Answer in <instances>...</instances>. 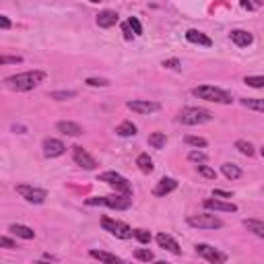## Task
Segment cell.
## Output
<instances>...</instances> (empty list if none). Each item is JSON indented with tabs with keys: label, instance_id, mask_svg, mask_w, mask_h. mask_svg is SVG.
<instances>
[{
	"label": "cell",
	"instance_id": "obj_1",
	"mask_svg": "<svg viewBox=\"0 0 264 264\" xmlns=\"http://www.w3.org/2000/svg\"><path fill=\"white\" fill-rule=\"evenodd\" d=\"M44 81H46V73H44V71H25V73L7 77V79H5V85H7L11 91L25 93V91L36 89V87L42 85Z\"/></svg>",
	"mask_w": 264,
	"mask_h": 264
},
{
	"label": "cell",
	"instance_id": "obj_2",
	"mask_svg": "<svg viewBox=\"0 0 264 264\" xmlns=\"http://www.w3.org/2000/svg\"><path fill=\"white\" fill-rule=\"evenodd\" d=\"M89 207H108L114 211H128L132 207V198L126 194H114V196H91L85 201Z\"/></svg>",
	"mask_w": 264,
	"mask_h": 264
},
{
	"label": "cell",
	"instance_id": "obj_3",
	"mask_svg": "<svg viewBox=\"0 0 264 264\" xmlns=\"http://www.w3.org/2000/svg\"><path fill=\"white\" fill-rule=\"evenodd\" d=\"M192 95L198 97V99H205V102H213V104H223V106H229L234 102L227 91L219 89V87H213V85H201V87H194L192 89Z\"/></svg>",
	"mask_w": 264,
	"mask_h": 264
},
{
	"label": "cell",
	"instance_id": "obj_4",
	"mask_svg": "<svg viewBox=\"0 0 264 264\" xmlns=\"http://www.w3.org/2000/svg\"><path fill=\"white\" fill-rule=\"evenodd\" d=\"M213 120V114L205 108H184L178 114V122L184 126H198V124H207Z\"/></svg>",
	"mask_w": 264,
	"mask_h": 264
},
{
	"label": "cell",
	"instance_id": "obj_5",
	"mask_svg": "<svg viewBox=\"0 0 264 264\" xmlns=\"http://www.w3.org/2000/svg\"><path fill=\"white\" fill-rule=\"evenodd\" d=\"M102 227H104V231H108V234L116 236L118 240H130V238H135V229H130L126 223L116 221V219H112V217H102Z\"/></svg>",
	"mask_w": 264,
	"mask_h": 264
},
{
	"label": "cell",
	"instance_id": "obj_6",
	"mask_svg": "<svg viewBox=\"0 0 264 264\" xmlns=\"http://www.w3.org/2000/svg\"><path fill=\"white\" fill-rule=\"evenodd\" d=\"M99 182H106V184L112 186L118 194H126V196L132 194L130 182H128L124 176H120L118 172H104V174H99Z\"/></svg>",
	"mask_w": 264,
	"mask_h": 264
},
{
	"label": "cell",
	"instance_id": "obj_7",
	"mask_svg": "<svg viewBox=\"0 0 264 264\" xmlns=\"http://www.w3.org/2000/svg\"><path fill=\"white\" fill-rule=\"evenodd\" d=\"M186 223L194 229H221L223 221L211 213H201V215H190L186 219Z\"/></svg>",
	"mask_w": 264,
	"mask_h": 264
},
{
	"label": "cell",
	"instance_id": "obj_8",
	"mask_svg": "<svg viewBox=\"0 0 264 264\" xmlns=\"http://www.w3.org/2000/svg\"><path fill=\"white\" fill-rule=\"evenodd\" d=\"M15 190L21 198H25V201L31 203V205H44L46 198H48V192L44 188H36V186H29V184H19Z\"/></svg>",
	"mask_w": 264,
	"mask_h": 264
},
{
	"label": "cell",
	"instance_id": "obj_9",
	"mask_svg": "<svg viewBox=\"0 0 264 264\" xmlns=\"http://www.w3.org/2000/svg\"><path fill=\"white\" fill-rule=\"evenodd\" d=\"M194 248H196V256L205 258L207 262H213V264H223V262H227V254L219 252V250H217V248H213V246H207V244H196Z\"/></svg>",
	"mask_w": 264,
	"mask_h": 264
},
{
	"label": "cell",
	"instance_id": "obj_10",
	"mask_svg": "<svg viewBox=\"0 0 264 264\" xmlns=\"http://www.w3.org/2000/svg\"><path fill=\"white\" fill-rule=\"evenodd\" d=\"M73 159H75V163L79 165V168H83L87 172H93L97 168L95 157H91L83 147H73Z\"/></svg>",
	"mask_w": 264,
	"mask_h": 264
},
{
	"label": "cell",
	"instance_id": "obj_11",
	"mask_svg": "<svg viewBox=\"0 0 264 264\" xmlns=\"http://www.w3.org/2000/svg\"><path fill=\"white\" fill-rule=\"evenodd\" d=\"M126 106H128V110L137 112V114H153V112L161 110V104L149 102V99H132V102H128Z\"/></svg>",
	"mask_w": 264,
	"mask_h": 264
},
{
	"label": "cell",
	"instance_id": "obj_12",
	"mask_svg": "<svg viewBox=\"0 0 264 264\" xmlns=\"http://www.w3.org/2000/svg\"><path fill=\"white\" fill-rule=\"evenodd\" d=\"M203 207L207 211H215V213H238V207L234 203L217 201V198H207V201L203 203Z\"/></svg>",
	"mask_w": 264,
	"mask_h": 264
},
{
	"label": "cell",
	"instance_id": "obj_13",
	"mask_svg": "<svg viewBox=\"0 0 264 264\" xmlns=\"http://www.w3.org/2000/svg\"><path fill=\"white\" fill-rule=\"evenodd\" d=\"M42 149H44V155H46L48 159H54V157L64 155L66 145H64L62 141H58V139H46L44 145H42Z\"/></svg>",
	"mask_w": 264,
	"mask_h": 264
},
{
	"label": "cell",
	"instance_id": "obj_14",
	"mask_svg": "<svg viewBox=\"0 0 264 264\" xmlns=\"http://www.w3.org/2000/svg\"><path fill=\"white\" fill-rule=\"evenodd\" d=\"M176 188H178V182H176L174 178H161V180L157 182V186L153 188V194L159 196V198H163V196L172 194Z\"/></svg>",
	"mask_w": 264,
	"mask_h": 264
},
{
	"label": "cell",
	"instance_id": "obj_15",
	"mask_svg": "<svg viewBox=\"0 0 264 264\" xmlns=\"http://www.w3.org/2000/svg\"><path fill=\"white\" fill-rule=\"evenodd\" d=\"M56 130L62 132L66 137H81L83 135V126L77 124V122H71V120H62L56 124Z\"/></svg>",
	"mask_w": 264,
	"mask_h": 264
},
{
	"label": "cell",
	"instance_id": "obj_16",
	"mask_svg": "<svg viewBox=\"0 0 264 264\" xmlns=\"http://www.w3.org/2000/svg\"><path fill=\"white\" fill-rule=\"evenodd\" d=\"M155 240H157L159 248L168 250V252H172V254H176V256H180V254H182V248H180V244H178V242H176L172 236H168V234H159Z\"/></svg>",
	"mask_w": 264,
	"mask_h": 264
},
{
	"label": "cell",
	"instance_id": "obj_17",
	"mask_svg": "<svg viewBox=\"0 0 264 264\" xmlns=\"http://www.w3.org/2000/svg\"><path fill=\"white\" fill-rule=\"evenodd\" d=\"M186 40L190 44H198V46H205V48H211L213 46V40L207 36V33L198 31V29H188L186 31Z\"/></svg>",
	"mask_w": 264,
	"mask_h": 264
},
{
	"label": "cell",
	"instance_id": "obj_18",
	"mask_svg": "<svg viewBox=\"0 0 264 264\" xmlns=\"http://www.w3.org/2000/svg\"><path fill=\"white\" fill-rule=\"evenodd\" d=\"M231 42L240 48H248V46L254 44V36L250 31H244V29H234L231 31Z\"/></svg>",
	"mask_w": 264,
	"mask_h": 264
},
{
	"label": "cell",
	"instance_id": "obj_19",
	"mask_svg": "<svg viewBox=\"0 0 264 264\" xmlns=\"http://www.w3.org/2000/svg\"><path fill=\"white\" fill-rule=\"evenodd\" d=\"M118 23V13L116 11H102L97 15V25L102 29H110Z\"/></svg>",
	"mask_w": 264,
	"mask_h": 264
},
{
	"label": "cell",
	"instance_id": "obj_20",
	"mask_svg": "<svg viewBox=\"0 0 264 264\" xmlns=\"http://www.w3.org/2000/svg\"><path fill=\"white\" fill-rule=\"evenodd\" d=\"M9 231H11L13 236L21 238V240H33V238H36V231H33L31 227H27V225H19V223H13V225L9 227Z\"/></svg>",
	"mask_w": 264,
	"mask_h": 264
},
{
	"label": "cell",
	"instance_id": "obj_21",
	"mask_svg": "<svg viewBox=\"0 0 264 264\" xmlns=\"http://www.w3.org/2000/svg\"><path fill=\"white\" fill-rule=\"evenodd\" d=\"M242 225L250 231V234H254L256 238H262V240H264V221H258V219H244Z\"/></svg>",
	"mask_w": 264,
	"mask_h": 264
},
{
	"label": "cell",
	"instance_id": "obj_22",
	"mask_svg": "<svg viewBox=\"0 0 264 264\" xmlns=\"http://www.w3.org/2000/svg\"><path fill=\"white\" fill-rule=\"evenodd\" d=\"M221 172H223V176L227 178V180H240L242 178V168L240 165H236V163H223L221 165Z\"/></svg>",
	"mask_w": 264,
	"mask_h": 264
},
{
	"label": "cell",
	"instance_id": "obj_23",
	"mask_svg": "<svg viewBox=\"0 0 264 264\" xmlns=\"http://www.w3.org/2000/svg\"><path fill=\"white\" fill-rule=\"evenodd\" d=\"M89 256L95 258V260H99V262H108V264H118V262H122L116 254H110V252H104V250H89Z\"/></svg>",
	"mask_w": 264,
	"mask_h": 264
},
{
	"label": "cell",
	"instance_id": "obj_24",
	"mask_svg": "<svg viewBox=\"0 0 264 264\" xmlns=\"http://www.w3.org/2000/svg\"><path fill=\"white\" fill-rule=\"evenodd\" d=\"M116 135H118V137H124V139H126V137H135V135H137V126L132 124L130 120H124L122 124L116 126Z\"/></svg>",
	"mask_w": 264,
	"mask_h": 264
},
{
	"label": "cell",
	"instance_id": "obj_25",
	"mask_svg": "<svg viewBox=\"0 0 264 264\" xmlns=\"http://www.w3.org/2000/svg\"><path fill=\"white\" fill-rule=\"evenodd\" d=\"M137 165H139V170H141L143 174H151V172L155 170L153 159L149 157V153H141V155L137 157Z\"/></svg>",
	"mask_w": 264,
	"mask_h": 264
},
{
	"label": "cell",
	"instance_id": "obj_26",
	"mask_svg": "<svg viewBox=\"0 0 264 264\" xmlns=\"http://www.w3.org/2000/svg\"><path fill=\"white\" fill-rule=\"evenodd\" d=\"M242 106L248 108V110H254V112H262L264 114V99H254V97H246L242 99Z\"/></svg>",
	"mask_w": 264,
	"mask_h": 264
},
{
	"label": "cell",
	"instance_id": "obj_27",
	"mask_svg": "<svg viewBox=\"0 0 264 264\" xmlns=\"http://www.w3.org/2000/svg\"><path fill=\"white\" fill-rule=\"evenodd\" d=\"M165 143H168L165 132H153V135H149V145H151L153 149H163Z\"/></svg>",
	"mask_w": 264,
	"mask_h": 264
},
{
	"label": "cell",
	"instance_id": "obj_28",
	"mask_svg": "<svg viewBox=\"0 0 264 264\" xmlns=\"http://www.w3.org/2000/svg\"><path fill=\"white\" fill-rule=\"evenodd\" d=\"M236 149H238V151H240L242 155H246V157H254V153H256L254 145H252L250 141H244V139L236 141Z\"/></svg>",
	"mask_w": 264,
	"mask_h": 264
},
{
	"label": "cell",
	"instance_id": "obj_29",
	"mask_svg": "<svg viewBox=\"0 0 264 264\" xmlns=\"http://www.w3.org/2000/svg\"><path fill=\"white\" fill-rule=\"evenodd\" d=\"M196 172H198V176H203L207 180H215L217 178V172L211 168V165H205V163H196Z\"/></svg>",
	"mask_w": 264,
	"mask_h": 264
},
{
	"label": "cell",
	"instance_id": "obj_30",
	"mask_svg": "<svg viewBox=\"0 0 264 264\" xmlns=\"http://www.w3.org/2000/svg\"><path fill=\"white\" fill-rule=\"evenodd\" d=\"M186 145H190V147H196V149H205L209 143H207V139H203V137H192V135H188L186 139Z\"/></svg>",
	"mask_w": 264,
	"mask_h": 264
},
{
	"label": "cell",
	"instance_id": "obj_31",
	"mask_svg": "<svg viewBox=\"0 0 264 264\" xmlns=\"http://www.w3.org/2000/svg\"><path fill=\"white\" fill-rule=\"evenodd\" d=\"M50 97L56 99V102H66V99L77 97V91H52Z\"/></svg>",
	"mask_w": 264,
	"mask_h": 264
},
{
	"label": "cell",
	"instance_id": "obj_32",
	"mask_svg": "<svg viewBox=\"0 0 264 264\" xmlns=\"http://www.w3.org/2000/svg\"><path fill=\"white\" fill-rule=\"evenodd\" d=\"M244 83H246L248 87H252V89H264V77H260V75L246 77V79H244Z\"/></svg>",
	"mask_w": 264,
	"mask_h": 264
},
{
	"label": "cell",
	"instance_id": "obj_33",
	"mask_svg": "<svg viewBox=\"0 0 264 264\" xmlns=\"http://www.w3.org/2000/svg\"><path fill=\"white\" fill-rule=\"evenodd\" d=\"M135 258H137V260H141V262H151V260H155V254H153L151 250L139 248V250L135 252Z\"/></svg>",
	"mask_w": 264,
	"mask_h": 264
},
{
	"label": "cell",
	"instance_id": "obj_34",
	"mask_svg": "<svg viewBox=\"0 0 264 264\" xmlns=\"http://www.w3.org/2000/svg\"><path fill=\"white\" fill-rule=\"evenodd\" d=\"M188 159H190L192 163H207V161H209L207 153H203V151H190V153H188Z\"/></svg>",
	"mask_w": 264,
	"mask_h": 264
},
{
	"label": "cell",
	"instance_id": "obj_35",
	"mask_svg": "<svg viewBox=\"0 0 264 264\" xmlns=\"http://www.w3.org/2000/svg\"><path fill=\"white\" fill-rule=\"evenodd\" d=\"M85 85H89V87H110V81H108V79H95V77H89V79L85 81Z\"/></svg>",
	"mask_w": 264,
	"mask_h": 264
},
{
	"label": "cell",
	"instance_id": "obj_36",
	"mask_svg": "<svg viewBox=\"0 0 264 264\" xmlns=\"http://www.w3.org/2000/svg\"><path fill=\"white\" fill-rule=\"evenodd\" d=\"M135 238L141 242V244H149L151 242V234L147 229H135Z\"/></svg>",
	"mask_w": 264,
	"mask_h": 264
},
{
	"label": "cell",
	"instance_id": "obj_37",
	"mask_svg": "<svg viewBox=\"0 0 264 264\" xmlns=\"http://www.w3.org/2000/svg\"><path fill=\"white\" fill-rule=\"evenodd\" d=\"M128 23H130L132 31H135V36H143V25H141V21H139L137 17H130Z\"/></svg>",
	"mask_w": 264,
	"mask_h": 264
},
{
	"label": "cell",
	"instance_id": "obj_38",
	"mask_svg": "<svg viewBox=\"0 0 264 264\" xmlns=\"http://www.w3.org/2000/svg\"><path fill=\"white\" fill-rule=\"evenodd\" d=\"M0 248H5V250H15V248H17V242H13L9 236H3V238H0Z\"/></svg>",
	"mask_w": 264,
	"mask_h": 264
},
{
	"label": "cell",
	"instance_id": "obj_39",
	"mask_svg": "<svg viewBox=\"0 0 264 264\" xmlns=\"http://www.w3.org/2000/svg\"><path fill=\"white\" fill-rule=\"evenodd\" d=\"M161 66H165V69H180V66H182V62L178 60V58H170V60H163V64Z\"/></svg>",
	"mask_w": 264,
	"mask_h": 264
},
{
	"label": "cell",
	"instance_id": "obj_40",
	"mask_svg": "<svg viewBox=\"0 0 264 264\" xmlns=\"http://www.w3.org/2000/svg\"><path fill=\"white\" fill-rule=\"evenodd\" d=\"M23 58L21 56H3L0 58V64H21Z\"/></svg>",
	"mask_w": 264,
	"mask_h": 264
},
{
	"label": "cell",
	"instance_id": "obj_41",
	"mask_svg": "<svg viewBox=\"0 0 264 264\" xmlns=\"http://www.w3.org/2000/svg\"><path fill=\"white\" fill-rule=\"evenodd\" d=\"M122 33H124V38H126V40H132V36H135V31H132V27H130L128 21L122 23Z\"/></svg>",
	"mask_w": 264,
	"mask_h": 264
},
{
	"label": "cell",
	"instance_id": "obj_42",
	"mask_svg": "<svg viewBox=\"0 0 264 264\" xmlns=\"http://www.w3.org/2000/svg\"><path fill=\"white\" fill-rule=\"evenodd\" d=\"M0 27H3L5 31H7V29H11V19H9L7 15H0Z\"/></svg>",
	"mask_w": 264,
	"mask_h": 264
},
{
	"label": "cell",
	"instance_id": "obj_43",
	"mask_svg": "<svg viewBox=\"0 0 264 264\" xmlns=\"http://www.w3.org/2000/svg\"><path fill=\"white\" fill-rule=\"evenodd\" d=\"M213 196H219V198H231V192H225V190H215Z\"/></svg>",
	"mask_w": 264,
	"mask_h": 264
},
{
	"label": "cell",
	"instance_id": "obj_44",
	"mask_svg": "<svg viewBox=\"0 0 264 264\" xmlns=\"http://www.w3.org/2000/svg\"><path fill=\"white\" fill-rule=\"evenodd\" d=\"M242 7H244V9H248V11H252V9H256L258 5H254V3H250V0H242Z\"/></svg>",
	"mask_w": 264,
	"mask_h": 264
},
{
	"label": "cell",
	"instance_id": "obj_45",
	"mask_svg": "<svg viewBox=\"0 0 264 264\" xmlns=\"http://www.w3.org/2000/svg\"><path fill=\"white\" fill-rule=\"evenodd\" d=\"M260 155H262V157H264V147H260Z\"/></svg>",
	"mask_w": 264,
	"mask_h": 264
},
{
	"label": "cell",
	"instance_id": "obj_46",
	"mask_svg": "<svg viewBox=\"0 0 264 264\" xmlns=\"http://www.w3.org/2000/svg\"><path fill=\"white\" fill-rule=\"evenodd\" d=\"M91 3H99V0H91Z\"/></svg>",
	"mask_w": 264,
	"mask_h": 264
}]
</instances>
